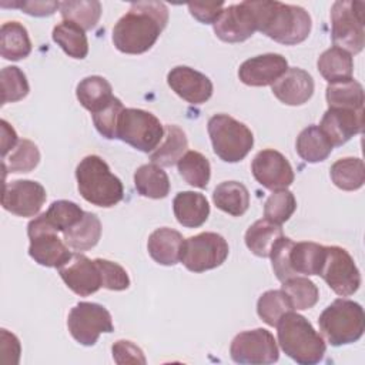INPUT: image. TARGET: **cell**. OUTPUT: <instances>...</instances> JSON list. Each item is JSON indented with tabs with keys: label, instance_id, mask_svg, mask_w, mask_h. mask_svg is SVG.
I'll use <instances>...</instances> for the list:
<instances>
[{
	"label": "cell",
	"instance_id": "cell-39",
	"mask_svg": "<svg viewBox=\"0 0 365 365\" xmlns=\"http://www.w3.org/2000/svg\"><path fill=\"white\" fill-rule=\"evenodd\" d=\"M294 307L282 289L265 291L257 302L258 317L269 327H277L282 315L292 311Z\"/></svg>",
	"mask_w": 365,
	"mask_h": 365
},
{
	"label": "cell",
	"instance_id": "cell-29",
	"mask_svg": "<svg viewBox=\"0 0 365 365\" xmlns=\"http://www.w3.org/2000/svg\"><path fill=\"white\" fill-rule=\"evenodd\" d=\"M317 67L321 76L331 84L352 78L354 60L348 51L332 46L319 56Z\"/></svg>",
	"mask_w": 365,
	"mask_h": 365
},
{
	"label": "cell",
	"instance_id": "cell-15",
	"mask_svg": "<svg viewBox=\"0 0 365 365\" xmlns=\"http://www.w3.org/2000/svg\"><path fill=\"white\" fill-rule=\"evenodd\" d=\"M251 171L257 182L271 191L288 188L295 178L289 161L272 148L257 153L251 163Z\"/></svg>",
	"mask_w": 365,
	"mask_h": 365
},
{
	"label": "cell",
	"instance_id": "cell-30",
	"mask_svg": "<svg viewBox=\"0 0 365 365\" xmlns=\"http://www.w3.org/2000/svg\"><path fill=\"white\" fill-rule=\"evenodd\" d=\"M134 185L140 195L160 200L170 192V180L167 173L157 164H143L134 173Z\"/></svg>",
	"mask_w": 365,
	"mask_h": 365
},
{
	"label": "cell",
	"instance_id": "cell-7",
	"mask_svg": "<svg viewBox=\"0 0 365 365\" xmlns=\"http://www.w3.org/2000/svg\"><path fill=\"white\" fill-rule=\"evenodd\" d=\"M365 3L338 0L331 7V37L336 47L358 54L365 44Z\"/></svg>",
	"mask_w": 365,
	"mask_h": 365
},
{
	"label": "cell",
	"instance_id": "cell-45",
	"mask_svg": "<svg viewBox=\"0 0 365 365\" xmlns=\"http://www.w3.org/2000/svg\"><path fill=\"white\" fill-rule=\"evenodd\" d=\"M124 110V106L120 98L114 97L107 106H104L101 110L93 113V123L97 128V131L107 140L117 138V127H118V118L121 111Z\"/></svg>",
	"mask_w": 365,
	"mask_h": 365
},
{
	"label": "cell",
	"instance_id": "cell-33",
	"mask_svg": "<svg viewBox=\"0 0 365 365\" xmlns=\"http://www.w3.org/2000/svg\"><path fill=\"white\" fill-rule=\"evenodd\" d=\"M282 228L281 225L271 222L267 218L257 220L245 232V245L248 250L255 254L257 257L267 258L269 257L271 248L277 242L278 238H281Z\"/></svg>",
	"mask_w": 365,
	"mask_h": 365
},
{
	"label": "cell",
	"instance_id": "cell-17",
	"mask_svg": "<svg viewBox=\"0 0 365 365\" xmlns=\"http://www.w3.org/2000/svg\"><path fill=\"white\" fill-rule=\"evenodd\" d=\"M64 284L77 295L88 297L103 287V278L96 259L83 254H73L71 258L58 268Z\"/></svg>",
	"mask_w": 365,
	"mask_h": 365
},
{
	"label": "cell",
	"instance_id": "cell-35",
	"mask_svg": "<svg viewBox=\"0 0 365 365\" xmlns=\"http://www.w3.org/2000/svg\"><path fill=\"white\" fill-rule=\"evenodd\" d=\"M329 175L332 182L344 191L359 190L365 182L364 161L356 157L339 158L331 165Z\"/></svg>",
	"mask_w": 365,
	"mask_h": 365
},
{
	"label": "cell",
	"instance_id": "cell-49",
	"mask_svg": "<svg viewBox=\"0 0 365 365\" xmlns=\"http://www.w3.org/2000/svg\"><path fill=\"white\" fill-rule=\"evenodd\" d=\"M1 7L20 9L26 14H30L34 17H46V16L54 14V11L60 9V1H40V0H34V1L20 0V1H11V3L1 1Z\"/></svg>",
	"mask_w": 365,
	"mask_h": 365
},
{
	"label": "cell",
	"instance_id": "cell-34",
	"mask_svg": "<svg viewBox=\"0 0 365 365\" xmlns=\"http://www.w3.org/2000/svg\"><path fill=\"white\" fill-rule=\"evenodd\" d=\"M53 40L61 50L73 58H84L88 54V40L86 30L71 21L63 20L53 29Z\"/></svg>",
	"mask_w": 365,
	"mask_h": 365
},
{
	"label": "cell",
	"instance_id": "cell-24",
	"mask_svg": "<svg viewBox=\"0 0 365 365\" xmlns=\"http://www.w3.org/2000/svg\"><path fill=\"white\" fill-rule=\"evenodd\" d=\"M188 140L185 133L174 124H167L164 127L163 143L150 153V160L160 167H171L180 161V158L187 153Z\"/></svg>",
	"mask_w": 365,
	"mask_h": 365
},
{
	"label": "cell",
	"instance_id": "cell-21",
	"mask_svg": "<svg viewBox=\"0 0 365 365\" xmlns=\"http://www.w3.org/2000/svg\"><path fill=\"white\" fill-rule=\"evenodd\" d=\"M312 76L299 68L288 67V70L272 84V94L287 106H302L314 94Z\"/></svg>",
	"mask_w": 365,
	"mask_h": 365
},
{
	"label": "cell",
	"instance_id": "cell-8",
	"mask_svg": "<svg viewBox=\"0 0 365 365\" xmlns=\"http://www.w3.org/2000/svg\"><path fill=\"white\" fill-rule=\"evenodd\" d=\"M164 137V127L150 111L124 108L118 118L117 138L143 153L154 151Z\"/></svg>",
	"mask_w": 365,
	"mask_h": 365
},
{
	"label": "cell",
	"instance_id": "cell-48",
	"mask_svg": "<svg viewBox=\"0 0 365 365\" xmlns=\"http://www.w3.org/2000/svg\"><path fill=\"white\" fill-rule=\"evenodd\" d=\"M111 352H113V359L118 365H124V364L144 365L147 362L143 349L128 339H120L114 342L111 346Z\"/></svg>",
	"mask_w": 365,
	"mask_h": 365
},
{
	"label": "cell",
	"instance_id": "cell-51",
	"mask_svg": "<svg viewBox=\"0 0 365 365\" xmlns=\"http://www.w3.org/2000/svg\"><path fill=\"white\" fill-rule=\"evenodd\" d=\"M1 354L3 361H7V356L11 355L13 364H19L20 359V341L14 334H10L7 329H1Z\"/></svg>",
	"mask_w": 365,
	"mask_h": 365
},
{
	"label": "cell",
	"instance_id": "cell-16",
	"mask_svg": "<svg viewBox=\"0 0 365 365\" xmlns=\"http://www.w3.org/2000/svg\"><path fill=\"white\" fill-rule=\"evenodd\" d=\"M212 26L215 36L225 43L245 41L257 31L255 14L248 0L222 9Z\"/></svg>",
	"mask_w": 365,
	"mask_h": 365
},
{
	"label": "cell",
	"instance_id": "cell-25",
	"mask_svg": "<svg viewBox=\"0 0 365 365\" xmlns=\"http://www.w3.org/2000/svg\"><path fill=\"white\" fill-rule=\"evenodd\" d=\"M332 143L319 128V125L311 124L305 127L297 137L295 150L298 155L307 163H321L332 153Z\"/></svg>",
	"mask_w": 365,
	"mask_h": 365
},
{
	"label": "cell",
	"instance_id": "cell-20",
	"mask_svg": "<svg viewBox=\"0 0 365 365\" xmlns=\"http://www.w3.org/2000/svg\"><path fill=\"white\" fill-rule=\"evenodd\" d=\"M319 128L334 147L345 144L364 130V110L329 107L321 120Z\"/></svg>",
	"mask_w": 365,
	"mask_h": 365
},
{
	"label": "cell",
	"instance_id": "cell-52",
	"mask_svg": "<svg viewBox=\"0 0 365 365\" xmlns=\"http://www.w3.org/2000/svg\"><path fill=\"white\" fill-rule=\"evenodd\" d=\"M19 141L20 140L17 138L14 128L6 120H1V155H3V158L7 157L9 151H13V148L17 145Z\"/></svg>",
	"mask_w": 365,
	"mask_h": 365
},
{
	"label": "cell",
	"instance_id": "cell-28",
	"mask_svg": "<svg viewBox=\"0 0 365 365\" xmlns=\"http://www.w3.org/2000/svg\"><path fill=\"white\" fill-rule=\"evenodd\" d=\"M212 201L221 211L241 217L250 207V191L240 181H224L215 187Z\"/></svg>",
	"mask_w": 365,
	"mask_h": 365
},
{
	"label": "cell",
	"instance_id": "cell-12",
	"mask_svg": "<svg viewBox=\"0 0 365 365\" xmlns=\"http://www.w3.org/2000/svg\"><path fill=\"white\" fill-rule=\"evenodd\" d=\"M325 259L319 277L328 287L341 297L355 294L361 285V272L349 252L338 245L325 247Z\"/></svg>",
	"mask_w": 365,
	"mask_h": 365
},
{
	"label": "cell",
	"instance_id": "cell-47",
	"mask_svg": "<svg viewBox=\"0 0 365 365\" xmlns=\"http://www.w3.org/2000/svg\"><path fill=\"white\" fill-rule=\"evenodd\" d=\"M96 262L101 272L103 288L111 291H124L130 287V277L120 264L104 258H96Z\"/></svg>",
	"mask_w": 365,
	"mask_h": 365
},
{
	"label": "cell",
	"instance_id": "cell-26",
	"mask_svg": "<svg viewBox=\"0 0 365 365\" xmlns=\"http://www.w3.org/2000/svg\"><path fill=\"white\" fill-rule=\"evenodd\" d=\"M325 245L302 241L294 242L289 252V265L295 275H318L325 259Z\"/></svg>",
	"mask_w": 365,
	"mask_h": 365
},
{
	"label": "cell",
	"instance_id": "cell-2",
	"mask_svg": "<svg viewBox=\"0 0 365 365\" xmlns=\"http://www.w3.org/2000/svg\"><path fill=\"white\" fill-rule=\"evenodd\" d=\"M248 3L255 14L257 30L274 41L294 46L308 38L312 20L304 7L268 0Z\"/></svg>",
	"mask_w": 365,
	"mask_h": 365
},
{
	"label": "cell",
	"instance_id": "cell-19",
	"mask_svg": "<svg viewBox=\"0 0 365 365\" xmlns=\"http://www.w3.org/2000/svg\"><path fill=\"white\" fill-rule=\"evenodd\" d=\"M167 83L178 97L190 104H202L208 101L214 90L211 80L205 74L188 66H177L171 68L167 74Z\"/></svg>",
	"mask_w": 365,
	"mask_h": 365
},
{
	"label": "cell",
	"instance_id": "cell-41",
	"mask_svg": "<svg viewBox=\"0 0 365 365\" xmlns=\"http://www.w3.org/2000/svg\"><path fill=\"white\" fill-rule=\"evenodd\" d=\"M40 163L38 147L27 138H23L13 148L11 154L3 158V170L6 173H30Z\"/></svg>",
	"mask_w": 365,
	"mask_h": 365
},
{
	"label": "cell",
	"instance_id": "cell-4",
	"mask_svg": "<svg viewBox=\"0 0 365 365\" xmlns=\"http://www.w3.org/2000/svg\"><path fill=\"white\" fill-rule=\"evenodd\" d=\"M77 188L81 197L97 207L110 208L124 197L121 180L110 171L108 164L98 155L84 157L76 168Z\"/></svg>",
	"mask_w": 365,
	"mask_h": 365
},
{
	"label": "cell",
	"instance_id": "cell-10",
	"mask_svg": "<svg viewBox=\"0 0 365 365\" xmlns=\"http://www.w3.org/2000/svg\"><path fill=\"white\" fill-rule=\"evenodd\" d=\"M228 252V242L222 235L205 231L182 241L180 261L191 272H204L220 267Z\"/></svg>",
	"mask_w": 365,
	"mask_h": 365
},
{
	"label": "cell",
	"instance_id": "cell-44",
	"mask_svg": "<svg viewBox=\"0 0 365 365\" xmlns=\"http://www.w3.org/2000/svg\"><path fill=\"white\" fill-rule=\"evenodd\" d=\"M84 212L80 205L68 200H57L51 202L48 210L44 212L48 222L60 232L76 225L83 217Z\"/></svg>",
	"mask_w": 365,
	"mask_h": 365
},
{
	"label": "cell",
	"instance_id": "cell-37",
	"mask_svg": "<svg viewBox=\"0 0 365 365\" xmlns=\"http://www.w3.org/2000/svg\"><path fill=\"white\" fill-rule=\"evenodd\" d=\"M325 97L329 107L364 110V88L354 78L328 84Z\"/></svg>",
	"mask_w": 365,
	"mask_h": 365
},
{
	"label": "cell",
	"instance_id": "cell-50",
	"mask_svg": "<svg viewBox=\"0 0 365 365\" xmlns=\"http://www.w3.org/2000/svg\"><path fill=\"white\" fill-rule=\"evenodd\" d=\"M224 1H208V3H188L190 14L204 24H210L218 19L224 9Z\"/></svg>",
	"mask_w": 365,
	"mask_h": 365
},
{
	"label": "cell",
	"instance_id": "cell-46",
	"mask_svg": "<svg viewBox=\"0 0 365 365\" xmlns=\"http://www.w3.org/2000/svg\"><path fill=\"white\" fill-rule=\"evenodd\" d=\"M292 245H294V241L291 238L282 235L281 238L277 240V242L274 244V247L271 248V252H269L274 274L281 282L287 281L288 278L297 277L289 265V252H291Z\"/></svg>",
	"mask_w": 365,
	"mask_h": 365
},
{
	"label": "cell",
	"instance_id": "cell-23",
	"mask_svg": "<svg viewBox=\"0 0 365 365\" xmlns=\"http://www.w3.org/2000/svg\"><path fill=\"white\" fill-rule=\"evenodd\" d=\"M182 241L184 238L181 232L168 227H161L150 234L147 250L157 264L170 267L180 262Z\"/></svg>",
	"mask_w": 365,
	"mask_h": 365
},
{
	"label": "cell",
	"instance_id": "cell-9",
	"mask_svg": "<svg viewBox=\"0 0 365 365\" xmlns=\"http://www.w3.org/2000/svg\"><path fill=\"white\" fill-rule=\"evenodd\" d=\"M57 232L58 231L48 222L44 212L29 222V255L37 264L48 268H60L71 258L73 254Z\"/></svg>",
	"mask_w": 365,
	"mask_h": 365
},
{
	"label": "cell",
	"instance_id": "cell-11",
	"mask_svg": "<svg viewBox=\"0 0 365 365\" xmlns=\"http://www.w3.org/2000/svg\"><path fill=\"white\" fill-rule=\"evenodd\" d=\"M67 327L70 335L81 345L91 346L97 342L100 334L113 332L114 325L111 314L106 307L96 302H78L68 312Z\"/></svg>",
	"mask_w": 365,
	"mask_h": 365
},
{
	"label": "cell",
	"instance_id": "cell-13",
	"mask_svg": "<svg viewBox=\"0 0 365 365\" xmlns=\"http://www.w3.org/2000/svg\"><path fill=\"white\" fill-rule=\"evenodd\" d=\"M230 355L234 362L250 365H268L279 358L274 335L264 328L237 334L231 342Z\"/></svg>",
	"mask_w": 365,
	"mask_h": 365
},
{
	"label": "cell",
	"instance_id": "cell-40",
	"mask_svg": "<svg viewBox=\"0 0 365 365\" xmlns=\"http://www.w3.org/2000/svg\"><path fill=\"white\" fill-rule=\"evenodd\" d=\"M281 289L288 295L294 309H309L319 298L318 287L307 277H292L282 282Z\"/></svg>",
	"mask_w": 365,
	"mask_h": 365
},
{
	"label": "cell",
	"instance_id": "cell-43",
	"mask_svg": "<svg viewBox=\"0 0 365 365\" xmlns=\"http://www.w3.org/2000/svg\"><path fill=\"white\" fill-rule=\"evenodd\" d=\"M297 210V200L289 190H277L267 198L264 205V218L278 225L289 220Z\"/></svg>",
	"mask_w": 365,
	"mask_h": 365
},
{
	"label": "cell",
	"instance_id": "cell-3",
	"mask_svg": "<svg viewBox=\"0 0 365 365\" xmlns=\"http://www.w3.org/2000/svg\"><path fill=\"white\" fill-rule=\"evenodd\" d=\"M281 349L299 365H315L322 361L327 345L312 324L301 314L287 312L277 324Z\"/></svg>",
	"mask_w": 365,
	"mask_h": 365
},
{
	"label": "cell",
	"instance_id": "cell-14",
	"mask_svg": "<svg viewBox=\"0 0 365 365\" xmlns=\"http://www.w3.org/2000/svg\"><path fill=\"white\" fill-rule=\"evenodd\" d=\"M47 198L46 188L33 180H16L4 182L1 205L17 217H34Z\"/></svg>",
	"mask_w": 365,
	"mask_h": 365
},
{
	"label": "cell",
	"instance_id": "cell-32",
	"mask_svg": "<svg viewBox=\"0 0 365 365\" xmlns=\"http://www.w3.org/2000/svg\"><path fill=\"white\" fill-rule=\"evenodd\" d=\"M101 237V222L94 212H84V217L71 228L63 232L64 242L76 251H87L97 245Z\"/></svg>",
	"mask_w": 365,
	"mask_h": 365
},
{
	"label": "cell",
	"instance_id": "cell-27",
	"mask_svg": "<svg viewBox=\"0 0 365 365\" xmlns=\"http://www.w3.org/2000/svg\"><path fill=\"white\" fill-rule=\"evenodd\" d=\"M31 53V41L26 27L19 21H6L0 27V54L6 60L17 61Z\"/></svg>",
	"mask_w": 365,
	"mask_h": 365
},
{
	"label": "cell",
	"instance_id": "cell-42",
	"mask_svg": "<svg viewBox=\"0 0 365 365\" xmlns=\"http://www.w3.org/2000/svg\"><path fill=\"white\" fill-rule=\"evenodd\" d=\"M0 80L3 106L7 103H16L23 100L30 91L26 74L16 66H7L1 68Z\"/></svg>",
	"mask_w": 365,
	"mask_h": 365
},
{
	"label": "cell",
	"instance_id": "cell-18",
	"mask_svg": "<svg viewBox=\"0 0 365 365\" xmlns=\"http://www.w3.org/2000/svg\"><path fill=\"white\" fill-rule=\"evenodd\" d=\"M288 70V61L282 54L267 53L245 60L238 68L240 80L251 87L272 86Z\"/></svg>",
	"mask_w": 365,
	"mask_h": 365
},
{
	"label": "cell",
	"instance_id": "cell-38",
	"mask_svg": "<svg viewBox=\"0 0 365 365\" xmlns=\"http://www.w3.org/2000/svg\"><path fill=\"white\" fill-rule=\"evenodd\" d=\"M180 175L185 180L187 184L197 187V188H205L210 182L211 177V165L205 155H202L198 151H187L180 161L177 163Z\"/></svg>",
	"mask_w": 365,
	"mask_h": 365
},
{
	"label": "cell",
	"instance_id": "cell-5",
	"mask_svg": "<svg viewBox=\"0 0 365 365\" xmlns=\"http://www.w3.org/2000/svg\"><path fill=\"white\" fill-rule=\"evenodd\" d=\"M318 325L322 338L332 346L356 342L365 331L364 308L355 301L338 298L321 312Z\"/></svg>",
	"mask_w": 365,
	"mask_h": 365
},
{
	"label": "cell",
	"instance_id": "cell-6",
	"mask_svg": "<svg viewBox=\"0 0 365 365\" xmlns=\"http://www.w3.org/2000/svg\"><path fill=\"white\" fill-rule=\"evenodd\" d=\"M207 130L214 153L225 163H238L254 145L252 131L228 114H215L208 120Z\"/></svg>",
	"mask_w": 365,
	"mask_h": 365
},
{
	"label": "cell",
	"instance_id": "cell-22",
	"mask_svg": "<svg viewBox=\"0 0 365 365\" xmlns=\"http://www.w3.org/2000/svg\"><path fill=\"white\" fill-rule=\"evenodd\" d=\"M173 211L182 227L197 228L207 221L210 204L201 192L180 191L173 200Z\"/></svg>",
	"mask_w": 365,
	"mask_h": 365
},
{
	"label": "cell",
	"instance_id": "cell-36",
	"mask_svg": "<svg viewBox=\"0 0 365 365\" xmlns=\"http://www.w3.org/2000/svg\"><path fill=\"white\" fill-rule=\"evenodd\" d=\"M63 20L76 23L83 30H91L101 17V3L97 0H68L60 1Z\"/></svg>",
	"mask_w": 365,
	"mask_h": 365
},
{
	"label": "cell",
	"instance_id": "cell-31",
	"mask_svg": "<svg viewBox=\"0 0 365 365\" xmlns=\"http://www.w3.org/2000/svg\"><path fill=\"white\" fill-rule=\"evenodd\" d=\"M76 96L80 104L91 114L101 110L114 98L111 84L101 76H88L83 78L77 84Z\"/></svg>",
	"mask_w": 365,
	"mask_h": 365
},
{
	"label": "cell",
	"instance_id": "cell-1",
	"mask_svg": "<svg viewBox=\"0 0 365 365\" xmlns=\"http://www.w3.org/2000/svg\"><path fill=\"white\" fill-rule=\"evenodd\" d=\"M168 23V7L163 1H134L113 27V43L125 54L148 51Z\"/></svg>",
	"mask_w": 365,
	"mask_h": 365
}]
</instances>
